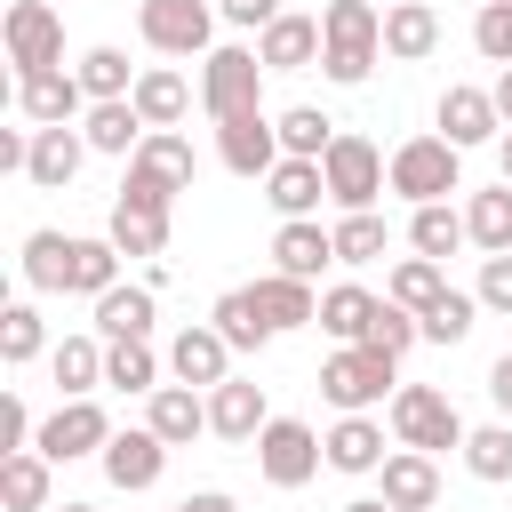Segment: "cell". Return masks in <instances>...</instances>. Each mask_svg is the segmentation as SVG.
Masks as SVG:
<instances>
[{
	"label": "cell",
	"mask_w": 512,
	"mask_h": 512,
	"mask_svg": "<svg viewBox=\"0 0 512 512\" xmlns=\"http://www.w3.org/2000/svg\"><path fill=\"white\" fill-rule=\"evenodd\" d=\"M256 304H264L272 328H304V320H320V288H312V280H288V272H264V280H256Z\"/></svg>",
	"instance_id": "836d02e7"
},
{
	"label": "cell",
	"mask_w": 512,
	"mask_h": 512,
	"mask_svg": "<svg viewBox=\"0 0 512 512\" xmlns=\"http://www.w3.org/2000/svg\"><path fill=\"white\" fill-rule=\"evenodd\" d=\"M40 344H48L40 304H8V312H0V360H8V368H24V360H40Z\"/></svg>",
	"instance_id": "bcb514c9"
},
{
	"label": "cell",
	"mask_w": 512,
	"mask_h": 512,
	"mask_svg": "<svg viewBox=\"0 0 512 512\" xmlns=\"http://www.w3.org/2000/svg\"><path fill=\"white\" fill-rule=\"evenodd\" d=\"M144 424H152L168 448H192V440L208 432V400H200V384H160V392H144Z\"/></svg>",
	"instance_id": "ffe728a7"
},
{
	"label": "cell",
	"mask_w": 512,
	"mask_h": 512,
	"mask_svg": "<svg viewBox=\"0 0 512 512\" xmlns=\"http://www.w3.org/2000/svg\"><path fill=\"white\" fill-rule=\"evenodd\" d=\"M216 160L232 168V176H272L288 152H280V120H264V112H240V120H216Z\"/></svg>",
	"instance_id": "7c38bea8"
},
{
	"label": "cell",
	"mask_w": 512,
	"mask_h": 512,
	"mask_svg": "<svg viewBox=\"0 0 512 512\" xmlns=\"http://www.w3.org/2000/svg\"><path fill=\"white\" fill-rule=\"evenodd\" d=\"M384 256V216L376 208H344L336 224V264H376Z\"/></svg>",
	"instance_id": "ee69618b"
},
{
	"label": "cell",
	"mask_w": 512,
	"mask_h": 512,
	"mask_svg": "<svg viewBox=\"0 0 512 512\" xmlns=\"http://www.w3.org/2000/svg\"><path fill=\"white\" fill-rule=\"evenodd\" d=\"M472 48H480L488 64H512V0H480V16H472Z\"/></svg>",
	"instance_id": "c3c4849f"
},
{
	"label": "cell",
	"mask_w": 512,
	"mask_h": 512,
	"mask_svg": "<svg viewBox=\"0 0 512 512\" xmlns=\"http://www.w3.org/2000/svg\"><path fill=\"white\" fill-rule=\"evenodd\" d=\"M272 424V400H264V384H248V376H224V384H208V432L216 440H232V448H256V432Z\"/></svg>",
	"instance_id": "4fadbf2b"
},
{
	"label": "cell",
	"mask_w": 512,
	"mask_h": 512,
	"mask_svg": "<svg viewBox=\"0 0 512 512\" xmlns=\"http://www.w3.org/2000/svg\"><path fill=\"white\" fill-rule=\"evenodd\" d=\"M464 240H472V232H464V216H456L448 200H424V208L408 216V248H416V256H440V264H448Z\"/></svg>",
	"instance_id": "8d00e7d4"
},
{
	"label": "cell",
	"mask_w": 512,
	"mask_h": 512,
	"mask_svg": "<svg viewBox=\"0 0 512 512\" xmlns=\"http://www.w3.org/2000/svg\"><path fill=\"white\" fill-rule=\"evenodd\" d=\"M320 168H328V200L336 208H376L384 184H392V160L368 136H352V128H336V144L320 152Z\"/></svg>",
	"instance_id": "8992f818"
},
{
	"label": "cell",
	"mask_w": 512,
	"mask_h": 512,
	"mask_svg": "<svg viewBox=\"0 0 512 512\" xmlns=\"http://www.w3.org/2000/svg\"><path fill=\"white\" fill-rule=\"evenodd\" d=\"M416 320H424V344H464V336H472V320H480V296L448 288V296H440V304H424Z\"/></svg>",
	"instance_id": "7bdbcfd3"
},
{
	"label": "cell",
	"mask_w": 512,
	"mask_h": 512,
	"mask_svg": "<svg viewBox=\"0 0 512 512\" xmlns=\"http://www.w3.org/2000/svg\"><path fill=\"white\" fill-rule=\"evenodd\" d=\"M168 376L176 384H224L232 376V344H224V328L216 320H192V328H176V344H168Z\"/></svg>",
	"instance_id": "e0dca14e"
},
{
	"label": "cell",
	"mask_w": 512,
	"mask_h": 512,
	"mask_svg": "<svg viewBox=\"0 0 512 512\" xmlns=\"http://www.w3.org/2000/svg\"><path fill=\"white\" fill-rule=\"evenodd\" d=\"M24 280L40 296H72V240L64 232H24Z\"/></svg>",
	"instance_id": "d6a6232c"
},
{
	"label": "cell",
	"mask_w": 512,
	"mask_h": 512,
	"mask_svg": "<svg viewBox=\"0 0 512 512\" xmlns=\"http://www.w3.org/2000/svg\"><path fill=\"white\" fill-rule=\"evenodd\" d=\"M96 336H104V344H120V336H152V288L112 280V288L96 296Z\"/></svg>",
	"instance_id": "1f68e13d"
},
{
	"label": "cell",
	"mask_w": 512,
	"mask_h": 512,
	"mask_svg": "<svg viewBox=\"0 0 512 512\" xmlns=\"http://www.w3.org/2000/svg\"><path fill=\"white\" fill-rule=\"evenodd\" d=\"M336 144V120L320 112V104H288L280 112V152H296V160H320Z\"/></svg>",
	"instance_id": "b9f144b4"
},
{
	"label": "cell",
	"mask_w": 512,
	"mask_h": 512,
	"mask_svg": "<svg viewBox=\"0 0 512 512\" xmlns=\"http://www.w3.org/2000/svg\"><path fill=\"white\" fill-rule=\"evenodd\" d=\"M504 184H512V136H504Z\"/></svg>",
	"instance_id": "680465c9"
},
{
	"label": "cell",
	"mask_w": 512,
	"mask_h": 512,
	"mask_svg": "<svg viewBox=\"0 0 512 512\" xmlns=\"http://www.w3.org/2000/svg\"><path fill=\"white\" fill-rule=\"evenodd\" d=\"M328 264H336V232H320V216H280V232H272V272L320 280Z\"/></svg>",
	"instance_id": "ac0fdd59"
},
{
	"label": "cell",
	"mask_w": 512,
	"mask_h": 512,
	"mask_svg": "<svg viewBox=\"0 0 512 512\" xmlns=\"http://www.w3.org/2000/svg\"><path fill=\"white\" fill-rule=\"evenodd\" d=\"M488 96H496V112H504V128H512V64L496 72V88H488Z\"/></svg>",
	"instance_id": "11a10c76"
},
{
	"label": "cell",
	"mask_w": 512,
	"mask_h": 512,
	"mask_svg": "<svg viewBox=\"0 0 512 512\" xmlns=\"http://www.w3.org/2000/svg\"><path fill=\"white\" fill-rule=\"evenodd\" d=\"M464 232H472L480 256H504V248H512V184L472 192V200H464Z\"/></svg>",
	"instance_id": "d590c367"
},
{
	"label": "cell",
	"mask_w": 512,
	"mask_h": 512,
	"mask_svg": "<svg viewBox=\"0 0 512 512\" xmlns=\"http://www.w3.org/2000/svg\"><path fill=\"white\" fill-rule=\"evenodd\" d=\"M392 352H376V344H344V352H328V368H320V392L344 408V416H368L384 392H392Z\"/></svg>",
	"instance_id": "ba28073f"
},
{
	"label": "cell",
	"mask_w": 512,
	"mask_h": 512,
	"mask_svg": "<svg viewBox=\"0 0 512 512\" xmlns=\"http://www.w3.org/2000/svg\"><path fill=\"white\" fill-rule=\"evenodd\" d=\"M104 240L120 248V256H160L168 248V208H144V200H112V224H104Z\"/></svg>",
	"instance_id": "83f0119b"
},
{
	"label": "cell",
	"mask_w": 512,
	"mask_h": 512,
	"mask_svg": "<svg viewBox=\"0 0 512 512\" xmlns=\"http://www.w3.org/2000/svg\"><path fill=\"white\" fill-rule=\"evenodd\" d=\"M264 200H272L280 216H312V208L328 200V168H320V160H296V152H288V160H280V168L264 176Z\"/></svg>",
	"instance_id": "4316f807"
},
{
	"label": "cell",
	"mask_w": 512,
	"mask_h": 512,
	"mask_svg": "<svg viewBox=\"0 0 512 512\" xmlns=\"http://www.w3.org/2000/svg\"><path fill=\"white\" fill-rule=\"evenodd\" d=\"M472 296H480V312H504L512 320V248L504 256H480V288Z\"/></svg>",
	"instance_id": "681fc988"
},
{
	"label": "cell",
	"mask_w": 512,
	"mask_h": 512,
	"mask_svg": "<svg viewBox=\"0 0 512 512\" xmlns=\"http://www.w3.org/2000/svg\"><path fill=\"white\" fill-rule=\"evenodd\" d=\"M120 280V248L112 240H72V296H104Z\"/></svg>",
	"instance_id": "f6af8a7d"
},
{
	"label": "cell",
	"mask_w": 512,
	"mask_h": 512,
	"mask_svg": "<svg viewBox=\"0 0 512 512\" xmlns=\"http://www.w3.org/2000/svg\"><path fill=\"white\" fill-rule=\"evenodd\" d=\"M320 32H328L320 72H328L336 88H360V80L376 72V56H384V8H376V0H328V8H320Z\"/></svg>",
	"instance_id": "6da1fadb"
},
{
	"label": "cell",
	"mask_w": 512,
	"mask_h": 512,
	"mask_svg": "<svg viewBox=\"0 0 512 512\" xmlns=\"http://www.w3.org/2000/svg\"><path fill=\"white\" fill-rule=\"evenodd\" d=\"M464 416H456V400L448 392H432V384H400L392 392V440L400 448H424V456H440V448H464Z\"/></svg>",
	"instance_id": "5b68a950"
},
{
	"label": "cell",
	"mask_w": 512,
	"mask_h": 512,
	"mask_svg": "<svg viewBox=\"0 0 512 512\" xmlns=\"http://www.w3.org/2000/svg\"><path fill=\"white\" fill-rule=\"evenodd\" d=\"M200 104H208V120L264 112V56L256 48H208L200 56Z\"/></svg>",
	"instance_id": "3957f363"
},
{
	"label": "cell",
	"mask_w": 512,
	"mask_h": 512,
	"mask_svg": "<svg viewBox=\"0 0 512 512\" xmlns=\"http://www.w3.org/2000/svg\"><path fill=\"white\" fill-rule=\"evenodd\" d=\"M32 440H40V424H32L24 392H8V400H0V448H32Z\"/></svg>",
	"instance_id": "f907efd6"
},
{
	"label": "cell",
	"mask_w": 512,
	"mask_h": 512,
	"mask_svg": "<svg viewBox=\"0 0 512 512\" xmlns=\"http://www.w3.org/2000/svg\"><path fill=\"white\" fill-rule=\"evenodd\" d=\"M432 120H440V136H448L456 152H472V144H488V136L504 128L496 96H488V88H464V80H456V88L440 96V112H432Z\"/></svg>",
	"instance_id": "d6986e66"
},
{
	"label": "cell",
	"mask_w": 512,
	"mask_h": 512,
	"mask_svg": "<svg viewBox=\"0 0 512 512\" xmlns=\"http://www.w3.org/2000/svg\"><path fill=\"white\" fill-rule=\"evenodd\" d=\"M320 48H328L320 16H296V8H280V16L256 32V56H264V72H312V64H320Z\"/></svg>",
	"instance_id": "2e32d148"
},
{
	"label": "cell",
	"mask_w": 512,
	"mask_h": 512,
	"mask_svg": "<svg viewBox=\"0 0 512 512\" xmlns=\"http://www.w3.org/2000/svg\"><path fill=\"white\" fill-rule=\"evenodd\" d=\"M416 336H424V320H416V312H408V304H392V296H384V304H376V320H368V344H376V352H392V360H400V352H408V344H416Z\"/></svg>",
	"instance_id": "7dc6e473"
},
{
	"label": "cell",
	"mask_w": 512,
	"mask_h": 512,
	"mask_svg": "<svg viewBox=\"0 0 512 512\" xmlns=\"http://www.w3.org/2000/svg\"><path fill=\"white\" fill-rule=\"evenodd\" d=\"M0 48H8L16 80H32V72H56V64H64V16H56L48 0H16V8L0 16Z\"/></svg>",
	"instance_id": "52a82bcc"
},
{
	"label": "cell",
	"mask_w": 512,
	"mask_h": 512,
	"mask_svg": "<svg viewBox=\"0 0 512 512\" xmlns=\"http://www.w3.org/2000/svg\"><path fill=\"white\" fill-rule=\"evenodd\" d=\"M208 320H216V328H224V344H232V352H264V344H272V336H280V328H272V320H264V304H256V288H224V296H216V312H208Z\"/></svg>",
	"instance_id": "f1b7e54d"
},
{
	"label": "cell",
	"mask_w": 512,
	"mask_h": 512,
	"mask_svg": "<svg viewBox=\"0 0 512 512\" xmlns=\"http://www.w3.org/2000/svg\"><path fill=\"white\" fill-rule=\"evenodd\" d=\"M96 464H104V480H112L120 496H136V488H152V480L168 472V440H160L152 424H128V432H112V440H104V456H96Z\"/></svg>",
	"instance_id": "5bb4252c"
},
{
	"label": "cell",
	"mask_w": 512,
	"mask_h": 512,
	"mask_svg": "<svg viewBox=\"0 0 512 512\" xmlns=\"http://www.w3.org/2000/svg\"><path fill=\"white\" fill-rule=\"evenodd\" d=\"M136 112H144V128H176V120L192 112V80H184V72H168V64L136 72Z\"/></svg>",
	"instance_id": "4dcf8cb0"
},
{
	"label": "cell",
	"mask_w": 512,
	"mask_h": 512,
	"mask_svg": "<svg viewBox=\"0 0 512 512\" xmlns=\"http://www.w3.org/2000/svg\"><path fill=\"white\" fill-rule=\"evenodd\" d=\"M80 88H88V104H112V96H136V72H128V56L120 48H88L80 64Z\"/></svg>",
	"instance_id": "60d3db41"
},
{
	"label": "cell",
	"mask_w": 512,
	"mask_h": 512,
	"mask_svg": "<svg viewBox=\"0 0 512 512\" xmlns=\"http://www.w3.org/2000/svg\"><path fill=\"white\" fill-rule=\"evenodd\" d=\"M440 48V8L432 0H392L384 8V56L392 64H424Z\"/></svg>",
	"instance_id": "7402d4cb"
},
{
	"label": "cell",
	"mask_w": 512,
	"mask_h": 512,
	"mask_svg": "<svg viewBox=\"0 0 512 512\" xmlns=\"http://www.w3.org/2000/svg\"><path fill=\"white\" fill-rule=\"evenodd\" d=\"M376 304L384 296H368V288H320V328L336 336V344H368V320H376Z\"/></svg>",
	"instance_id": "e575fe53"
},
{
	"label": "cell",
	"mask_w": 512,
	"mask_h": 512,
	"mask_svg": "<svg viewBox=\"0 0 512 512\" xmlns=\"http://www.w3.org/2000/svg\"><path fill=\"white\" fill-rule=\"evenodd\" d=\"M384 296H392V304H408V312L440 304V296H448V272H440V256H400V264H392V280H384Z\"/></svg>",
	"instance_id": "f35d334b"
},
{
	"label": "cell",
	"mask_w": 512,
	"mask_h": 512,
	"mask_svg": "<svg viewBox=\"0 0 512 512\" xmlns=\"http://www.w3.org/2000/svg\"><path fill=\"white\" fill-rule=\"evenodd\" d=\"M216 16H224V24H240V32H264V24L280 16V0H216Z\"/></svg>",
	"instance_id": "816d5d0a"
},
{
	"label": "cell",
	"mask_w": 512,
	"mask_h": 512,
	"mask_svg": "<svg viewBox=\"0 0 512 512\" xmlns=\"http://www.w3.org/2000/svg\"><path fill=\"white\" fill-rule=\"evenodd\" d=\"M16 112L32 120V128H72V120H88V88H80V72H32V80H16Z\"/></svg>",
	"instance_id": "9a60e30c"
},
{
	"label": "cell",
	"mask_w": 512,
	"mask_h": 512,
	"mask_svg": "<svg viewBox=\"0 0 512 512\" xmlns=\"http://www.w3.org/2000/svg\"><path fill=\"white\" fill-rule=\"evenodd\" d=\"M168 512H240L224 488H200V496H184V504H168Z\"/></svg>",
	"instance_id": "db71d44e"
},
{
	"label": "cell",
	"mask_w": 512,
	"mask_h": 512,
	"mask_svg": "<svg viewBox=\"0 0 512 512\" xmlns=\"http://www.w3.org/2000/svg\"><path fill=\"white\" fill-rule=\"evenodd\" d=\"M456 456H464L472 480H512V416H504V424H472Z\"/></svg>",
	"instance_id": "ab89813d"
},
{
	"label": "cell",
	"mask_w": 512,
	"mask_h": 512,
	"mask_svg": "<svg viewBox=\"0 0 512 512\" xmlns=\"http://www.w3.org/2000/svg\"><path fill=\"white\" fill-rule=\"evenodd\" d=\"M104 440H112V416L96 408V400H56V416L40 424V456L48 464H72V456H104Z\"/></svg>",
	"instance_id": "8fae6325"
},
{
	"label": "cell",
	"mask_w": 512,
	"mask_h": 512,
	"mask_svg": "<svg viewBox=\"0 0 512 512\" xmlns=\"http://www.w3.org/2000/svg\"><path fill=\"white\" fill-rule=\"evenodd\" d=\"M376 480H384V504H392V512H432V504H440V464H432L424 448H392Z\"/></svg>",
	"instance_id": "44dd1931"
},
{
	"label": "cell",
	"mask_w": 512,
	"mask_h": 512,
	"mask_svg": "<svg viewBox=\"0 0 512 512\" xmlns=\"http://www.w3.org/2000/svg\"><path fill=\"white\" fill-rule=\"evenodd\" d=\"M320 464H328V440H320L304 416H272V424L256 432V472H264L272 488H304Z\"/></svg>",
	"instance_id": "9c48e42d"
},
{
	"label": "cell",
	"mask_w": 512,
	"mask_h": 512,
	"mask_svg": "<svg viewBox=\"0 0 512 512\" xmlns=\"http://www.w3.org/2000/svg\"><path fill=\"white\" fill-rule=\"evenodd\" d=\"M48 512H96V504H48Z\"/></svg>",
	"instance_id": "6f0895ef"
},
{
	"label": "cell",
	"mask_w": 512,
	"mask_h": 512,
	"mask_svg": "<svg viewBox=\"0 0 512 512\" xmlns=\"http://www.w3.org/2000/svg\"><path fill=\"white\" fill-rule=\"evenodd\" d=\"M80 136H88V152H112V160H128L152 128H144V112H136V96H112V104H88V120H80Z\"/></svg>",
	"instance_id": "d4e9b609"
},
{
	"label": "cell",
	"mask_w": 512,
	"mask_h": 512,
	"mask_svg": "<svg viewBox=\"0 0 512 512\" xmlns=\"http://www.w3.org/2000/svg\"><path fill=\"white\" fill-rule=\"evenodd\" d=\"M120 192L144 200V208H176V192H192V144H184L176 128H152V136L128 152Z\"/></svg>",
	"instance_id": "7a4b0ae2"
},
{
	"label": "cell",
	"mask_w": 512,
	"mask_h": 512,
	"mask_svg": "<svg viewBox=\"0 0 512 512\" xmlns=\"http://www.w3.org/2000/svg\"><path fill=\"white\" fill-rule=\"evenodd\" d=\"M136 32L160 56H208L216 40V0H136Z\"/></svg>",
	"instance_id": "30bf717a"
},
{
	"label": "cell",
	"mask_w": 512,
	"mask_h": 512,
	"mask_svg": "<svg viewBox=\"0 0 512 512\" xmlns=\"http://www.w3.org/2000/svg\"><path fill=\"white\" fill-rule=\"evenodd\" d=\"M104 384H112V392H160V352H152L144 336L104 344Z\"/></svg>",
	"instance_id": "74e56055"
},
{
	"label": "cell",
	"mask_w": 512,
	"mask_h": 512,
	"mask_svg": "<svg viewBox=\"0 0 512 512\" xmlns=\"http://www.w3.org/2000/svg\"><path fill=\"white\" fill-rule=\"evenodd\" d=\"M488 400H496V408H504V416H512V352H504V360H496V368H488Z\"/></svg>",
	"instance_id": "f5cc1de1"
},
{
	"label": "cell",
	"mask_w": 512,
	"mask_h": 512,
	"mask_svg": "<svg viewBox=\"0 0 512 512\" xmlns=\"http://www.w3.org/2000/svg\"><path fill=\"white\" fill-rule=\"evenodd\" d=\"M0 504L8 512H48L56 504V480H48V456L40 448H8L0 456Z\"/></svg>",
	"instance_id": "484cf974"
},
{
	"label": "cell",
	"mask_w": 512,
	"mask_h": 512,
	"mask_svg": "<svg viewBox=\"0 0 512 512\" xmlns=\"http://www.w3.org/2000/svg\"><path fill=\"white\" fill-rule=\"evenodd\" d=\"M48 376H56L64 400H88V392L104 384V336H64V344L48 352Z\"/></svg>",
	"instance_id": "f546056e"
},
{
	"label": "cell",
	"mask_w": 512,
	"mask_h": 512,
	"mask_svg": "<svg viewBox=\"0 0 512 512\" xmlns=\"http://www.w3.org/2000/svg\"><path fill=\"white\" fill-rule=\"evenodd\" d=\"M392 192H400L408 208L464 192V152H456L448 136H408V144L392 152Z\"/></svg>",
	"instance_id": "277c9868"
},
{
	"label": "cell",
	"mask_w": 512,
	"mask_h": 512,
	"mask_svg": "<svg viewBox=\"0 0 512 512\" xmlns=\"http://www.w3.org/2000/svg\"><path fill=\"white\" fill-rule=\"evenodd\" d=\"M320 440H328V472H384V456H392L376 416H336Z\"/></svg>",
	"instance_id": "cb8c5ba5"
},
{
	"label": "cell",
	"mask_w": 512,
	"mask_h": 512,
	"mask_svg": "<svg viewBox=\"0 0 512 512\" xmlns=\"http://www.w3.org/2000/svg\"><path fill=\"white\" fill-rule=\"evenodd\" d=\"M80 160H88V136H80V128H32V160H24V176H32L40 192H64V184L80 176Z\"/></svg>",
	"instance_id": "603a6c76"
},
{
	"label": "cell",
	"mask_w": 512,
	"mask_h": 512,
	"mask_svg": "<svg viewBox=\"0 0 512 512\" xmlns=\"http://www.w3.org/2000/svg\"><path fill=\"white\" fill-rule=\"evenodd\" d=\"M344 512H392V504H384V496H352Z\"/></svg>",
	"instance_id": "9f6ffc18"
}]
</instances>
